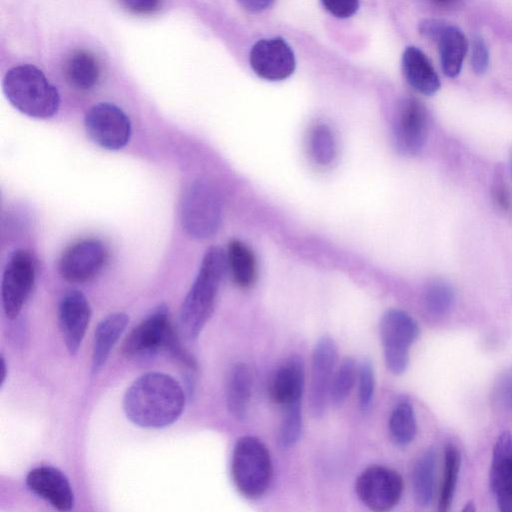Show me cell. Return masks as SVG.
<instances>
[{
    "label": "cell",
    "instance_id": "6da1fadb",
    "mask_svg": "<svg viewBox=\"0 0 512 512\" xmlns=\"http://www.w3.org/2000/svg\"><path fill=\"white\" fill-rule=\"evenodd\" d=\"M185 394L171 376L149 372L138 377L127 389L123 409L127 418L143 428H162L182 414Z\"/></svg>",
    "mask_w": 512,
    "mask_h": 512
},
{
    "label": "cell",
    "instance_id": "7a4b0ae2",
    "mask_svg": "<svg viewBox=\"0 0 512 512\" xmlns=\"http://www.w3.org/2000/svg\"><path fill=\"white\" fill-rule=\"evenodd\" d=\"M226 268L224 251L217 246L209 248L180 309V327L189 339L198 337L209 321Z\"/></svg>",
    "mask_w": 512,
    "mask_h": 512
},
{
    "label": "cell",
    "instance_id": "3957f363",
    "mask_svg": "<svg viewBox=\"0 0 512 512\" xmlns=\"http://www.w3.org/2000/svg\"><path fill=\"white\" fill-rule=\"evenodd\" d=\"M2 88L10 104L29 117L48 119L58 112L60 96L57 88L33 65L23 64L9 69Z\"/></svg>",
    "mask_w": 512,
    "mask_h": 512
},
{
    "label": "cell",
    "instance_id": "277c9868",
    "mask_svg": "<svg viewBox=\"0 0 512 512\" xmlns=\"http://www.w3.org/2000/svg\"><path fill=\"white\" fill-rule=\"evenodd\" d=\"M161 351L195 371V360L182 348L165 305L157 307L143 319L122 344L123 354L131 359L150 357Z\"/></svg>",
    "mask_w": 512,
    "mask_h": 512
},
{
    "label": "cell",
    "instance_id": "5b68a950",
    "mask_svg": "<svg viewBox=\"0 0 512 512\" xmlns=\"http://www.w3.org/2000/svg\"><path fill=\"white\" fill-rule=\"evenodd\" d=\"M272 461L266 445L254 436H243L235 444L231 474L237 490L246 498H260L272 478Z\"/></svg>",
    "mask_w": 512,
    "mask_h": 512
},
{
    "label": "cell",
    "instance_id": "8992f818",
    "mask_svg": "<svg viewBox=\"0 0 512 512\" xmlns=\"http://www.w3.org/2000/svg\"><path fill=\"white\" fill-rule=\"evenodd\" d=\"M183 230L194 239L212 236L222 219V202L215 188L206 181L193 182L184 192L179 208Z\"/></svg>",
    "mask_w": 512,
    "mask_h": 512
},
{
    "label": "cell",
    "instance_id": "52a82bcc",
    "mask_svg": "<svg viewBox=\"0 0 512 512\" xmlns=\"http://www.w3.org/2000/svg\"><path fill=\"white\" fill-rule=\"evenodd\" d=\"M419 335L417 322L405 311L389 309L380 320V337L387 369L400 375L408 367L409 350Z\"/></svg>",
    "mask_w": 512,
    "mask_h": 512
},
{
    "label": "cell",
    "instance_id": "ba28073f",
    "mask_svg": "<svg viewBox=\"0 0 512 512\" xmlns=\"http://www.w3.org/2000/svg\"><path fill=\"white\" fill-rule=\"evenodd\" d=\"M36 277V261L25 249L9 256L1 282L2 305L9 319H16L28 300Z\"/></svg>",
    "mask_w": 512,
    "mask_h": 512
},
{
    "label": "cell",
    "instance_id": "9c48e42d",
    "mask_svg": "<svg viewBox=\"0 0 512 512\" xmlns=\"http://www.w3.org/2000/svg\"><path fill=\"white\" fill-rule=\"evenodd\" d=\"M86 132L98 146L111 151L124 148L131 138L129 117L117 105L100 102L93 105L84 118Z\"/></svg>",
    "mask_w": 512,
    "mask_h": 512
},
{
    "label": "cell",
    "instance_id": "30bf717a",
    "mask_svg": "<svg viewBox=\"0 0 512 512\" xmlns=\"http://www.w3.org/2000/svg\"><path fill=\"white\" fill-rule=\"evenodd\" d=\"M401 475L388 467L373 465L357 478L355 492L370 510L384 512L394 508L403 493Z\"/></svg>",
    "mask_w": 512,
    "mask_h": 512
},
{
    "label": "cell",
    "instance_id": "8fae6325",
    "mask_svg": "<svg viewBox=\"0 0 512 512\" xmlns=\"http://www.w3.org/2000/svg\"><path fill=\"white\" fill-rule=\"evenodd\" d=\"M336 362L337 346L334 340L327 335L321 336L312 353L309 385V407L316 418L325 413Z\"/></svg>",
    "mask_w": 512,
    "mask_h": 512
},
{
    "label": "cell",
    "instance_id": "7c38bea8",
    "mask_svg": "<svg viewBox=\"0 0 512 512\" xmlns=\"http://www.w3.org/2000/svg\"><path fill=\"white\" fill-rule=\"evenodd\" d=\"M393 135L397 149L403 154L415 155L423 148L428 135V113L418 99L406 97L400 101Z\"/></svg>",
    "mask_w": 512,
    "mask_h": 512
},
{
    "label": "cell",
    "instance_id": "4fadbf2b",
    "mask_svg": "<svg viewBox=\"0 0 512 512\" xmlns=\"http://www.w3.org/2000/svg\"><path fill=\"white\" fill-rule=\"evenodd\" d=\"M107 260V250L98 239H84L71 245L59 261V273L67 281L84 283L96 277Z\"/></svg>",
    "mask_w": 512,
    "mask_h": 512
},
{
    "label": "cell",
    "instance_id": "5bb4252c",
    "mask_svg": "<svg viewBox=\"0 0 512 512\" xmlns=\"http://www.w3.org/2000/svg\"><path fill=\"white\" fill-rule=\"evenodd\" d=\"M250 65L260 78L280 81L294 72L296 63L288 43L281 37H274L261 39L253 45Z\"/></svg>",
    "mask_w": 512,
    "mask_h": 512
},
{
    "label": "cell",
    "instance_id": "9a60e30c",
    "mask_svg": "<svg viewBox=\"0 0 512 512\" xmlns=\"http://www.w3.org/2000/svg\"><path fill=\"white\" fill-rule=\"evenodd\" d=\"M91 318V307L85 295L78 290L66 292L58 308V319L64 343L70 354L81 346Z\"/></svg>",
    "mask_w": 512,
    "mask_h": 512
},
{
    "label": "cell",
    "instance_id": "2e32d148",
    "mask_svg": "<svg viewBox=\"0 0 512 512\" xmlns=\"http://www.w3.org/2000/svg\"><path fill=\"white\" fill-rule=\"evenodd\" d=\"M28 489L50 503L59 511H69L74 506V493L67 477L57 468L40 466L26 477Z\"/></svg>",
    "mask_w": 512,
    "mask_h": 512
},
{
    "label": "cell",
    "instance_id": "e0dca14e",
    "mask_svg": "<svg viewBox=\"0 0 512 512\" xmlns=\"http://www.w3.org/2000/svg\"><path fill=\"white\" fill-rule=\"evenodd\" d=\"M490 486L499 509L512 512V435L508 431L499 435L493 447Z\"/></svg>",
    "mask_w": 512,
    "mask_h": 512
},
{
    "label": "cell",
    "instance_id": "ac0fdd59",
    "mask_svg": "<svg viewBox=\"0 0 512 512\" xmlns=\"http://www.w3.org/2000/svg\"><path fill=\"white\" fill-rule=\"evenodd\" d=\"M304 386V362L300 356L293 355L276 370L270 384V397L282 407L301 402Z\"/></svg>",
    "mask_w": 512,
    "mask_h": 512
},
{
    "label": "cell",
    "instance_id": "d6986e66",
    "mask_svg": "<svg viewBox=\"0 0 512 512\" xmlns=\"http://www.w3.org/2000/svg\"><path fill=\"white\" fill-rule=\"evenodd\" d=\"M402 70L409 85L421 94L433 95L440 89L437 72L419 48L406 47L402 56Z\"/></svg>",
    "mask_w": 512,
    "mask_h": 512
},
{
    "label": "cell",
    "instance_id": "ffe728a7",
    "mask_svg": "<svg viewBox=\"0 0 512 512\" xmlns=\"http://www.w3.org/2000/svg\"><path fill=\"white\" fill-rule=\"evenodd\" d=\"M129 321L127 314L116 312L102 319L96 327L92 351V372L97 373L105 364L116 342Z\"/></svg>",
    "mask_w": 512,
    "mask_h": 512
},
{
    "label": "cell",
    "instance_id": "44dd1931",
    "mask_svg": "<svg viewBox=\"0 0 512 512\" xmlns=\"http://www.w3.org/2000/svg\"><path fill=\"white\" fill-rule=\"evenodd\" d=\"M252 393V374L248 365L235 363L228 374L226 384V404L230 414L236 419L247 415Z\"/></svg>",
    "mask_w": 512,
    "mask_h": 512
},
{
    "label": "cell",
    "instance_id": "7402d4cb",
    "mask_svg": "<svg viewBox=\"0 0 512 512\" xmlns=\"http://www.w3.org/2000/svg\"><path fill=\"white\" fill-rule=\"evenodd\" d=\"M436 43L443 73L450 78L457 77L468 49L464 33L458 27L446 24Z\"/></svg>",
    "mask_w": 512,
    "mask_h": 512
},
{
    "label": "cell",
    "instance_id": "603a6c76",
    "mask_svg": "<svg viewBox=\"0 0 512 512\" xmlns=\"http://www.w3.org/2000/svg\"><path fill=\"white\" fill-rule=\"evenodd\" d=\"M227 268L236 285L249 288L257 279V261L253 251L240 240H231L226 254Z\"/></svg>",
    "mask_w": 512,
    "mask_h": 512
},
{
    "label": "cell",
    "instance_id": "cb8c5ba5",
    "mask_svg": "<svg viewBox=\"0 0 512 512\" xmlns=\"http://www.w3.org/2000/svg\"><path fill=\"white\" fill-rule=\"evenodd\" d=\"M437 455L426 450L416 461L412 472V488L419 506H429L435 494Z\"/></svg>",
    "mask_w": 512,
    "mask_h": 512
},
{
    "label": "cell",
    "instance_id": "d4e9b609",
    "mask_svg": "<svg viewBox=\"0 0 512 512\" xmlns=\"http://www.w3.org/2000/svg\"><path fill=\"white\" fill-rule=\"evenodd\" d=\"M64 71L69 85L78 90L93 88L100 75L97 61L87 51L73 53L67 60Z\"/></svg>",
    "mask_w": 512,
    "mask_h": 512
},
{
    "label": "cell",
    "instance_id": "484cf974",
    "mask_svg": "<svg viewBox=\"0 0 512 512\" xmlns=\"http://www.w3.org/2000/svg\"><path fill=\"white\" fill-rule=\"evenodd\" d=\"M308 152L315 164L328 167L338 154L336 137L332 129L324 123L314 125L308 135Z\"/></svg>",
    "mask_w": 512,
    "mask_h": 512
},
{
    "label": "cell",
    "instance_id": "4316f807",
    "mask_svg": "<svg viewBox=\"0 0 512 512\" xmlns=\"http://www.w3.org/2000/svg\"><path fill=\"white\" fill-rule=\"evenodd\" d=\"M389 432L398 446H407L414 440L417 422L413 406L408 399H401L394 406L389 418Z\"/></svg>",
    "mask_w": 512,
    "mask_h": 512
},
{
    "label": "cell",
    "instance_id": "83f0119b",
    "mask_svg": "<svg viewBox=\"0 0 512 512\" xmlns=\"http://www.w3.org/2000/svg\"><path fill=\"white\" fill-rule=\"evenodd\" d=\"M461 466V455L458 448L448 444L444 451L443 478L439 492L438 509H450Z\"/></svg>",
    "mask_w": 512,
    "mask_h": 512
},
{
    "label": "cell",
    "instance_id": "f1b7e54d",
    "mask_svg": "<svg viewBox=\"0 0 512 512\" xmlns=\"http://www.w3.org/2000/svg\"><path fill=\"white\" fill-rule=\"evenodd\" d=\"M358 368L352 358H345L334 372L330 399L335 405L343 404L357 379Z\"/></svg>",
    "mask_w": 512,
    "mask_h": 512
},
{
    "label": "cell",
    "instance_id": "f546056e",
    "mask_svg": "<svg viewBox=\"0 0 512 512\" xmlns=\"http://www.w3.org/2000/svg\"><path fill=\"white\" fill-rule=\"evenodd\" d=\"M283 410L278 439L281 447L289 448L296 444L301 436L303 426L301 402L285 406Z\"/></svg>",
    "mask_w": 512,
    "mask_h": 512
},
{
    "label": "cell",
    "instance_id": "4dcf8cb0",
    "mask_svg": "<svg viewBox=\"0 0 512 512\" xmlns=\"http://www.w3.org/2000/svg\"><path fill=\"white\" fill-rule=\"evenodd\" d=\"M454 300L452 288L444 282H433L425 291L424 305L433 316H441L448 312Z\"/></svg>",
    "mask_w": 512,
    "mask_h": 512
},
{
    "label": "cell",
    "instance_id": "1f68e13d",
    "mask_svg": "<svg viewBox=\"0 0 512 512\" xmlns=\"http://www.w3.org/2000/svg\"><path fill=\"white\" fill-rule=\"evenodd\" d=\"M357 380L359 405L366 410L371 405L375 389L374 369L369 360L363 361L358 367Z\"/></svg>",
    "mask_w": 512,
    "mask_h": 512
},
{
    "label": "cell",
    "instance_id": "d6a6232c",
    "mask_svg": "<svg viewBox=\"0 0 512 512\" xmlns=\"http://www.w3.org/2000/svg\"><path fill=\"white\" fill-rule=\"evenodd\" d=\"M471 66L477 75L484 74L489 66V49L480 35H474L472 39Z\"/></svg>",
    "mask_w": 512,
    "mask_h": 512
},
{
    "label": "cell",
    "instance_id": "836d02e7",
    "mask_svg": "<svg viewBox=\"0 0 512 512\" xmlns=\"http://www.w3.org/2000/svg\"><path fill=\"white\" fill-rule=\"evenodd\" d=\"M494 394L497 406L505 412L512 413V371L500 378Z\"/></svg>",
    "mask_w": 512,
    "mask_h": 512
},
{
    "label": "cell",
    "instance_id": "e575fe53",
    "mask_svg": "<svg viewBox=\"0 0 512 512\" xmlns=\"http://www.w3.org/2000/svg\"><path fill=\"white\" fill-rule=\"evenodd\" d=\"M323 6L338 18L352 16L359 7V0H321Z\"/></svg>",
    "mask_w": 512,
    "mask_h": 512
},
{
    "label": "cell",
    "instance_id": "d590c367",
    "mask_svg": "<svg viewBox=\"0 0 512 512\" xmlns=\"http://www.w3.org/2000/svg\"><path fill=\"white\" fill-rule=\"evenodd\" d=\"M446 24L438 19H425L419 24V32L424 37L436 42Z\"/></svg>",
    "mask_w": 512,
    "mask_h": 512
},
{
    "label": "cell",
    "instance_id": "8d00e7d4",
    "mask_svg": "<svg viewBox=\"0 0 512 512\" xmlns=\"http://www.w3.org/2000/svg\"><path fill=\"white\" fill-rule=\"evenodd\" d=\"M124 6L132 12L146 14L156 10L160 0H121Z\"/></svg>",
    "mask_w": 512,
    "mask_h": 512
},
{
    "label": "cell",
    "instance_id": "74e56055",
    "mask_svg": "<svg viewBox=\"0 0 512 512\" xmlns=\"http://www.w3.org/2000/svg\"><path fill=\"white\" fill-rule=\"evenodd\" d=\"M493 195L495 202L502 210L510 211L512 209L511 194L502 183L496 185Z\"/></svg>",
    "mask_w": 512,
    "mask_h": 512
},
{
    "label": "cell",
    "instance_id": "f35d334b",
    "mask_svg": "<svg viewBox=\"0 0 512 512\" xmlns=\"http://www.w3.org/2000/svg\"><path fill=\"white\" fill-rule=\"evenodd\" d=\"M275 0H238L247 11L257 13L271 7Z\"/></svg>",
    "mask_w": 512,
    "mask_h": 512
},
{
    "label": "cell",
    "instance_id": "ab89813d",
    "mask_svg": "<svg viewBox=\"0 0 512 512\" xmlns=\"http://www.w3.org/2000/svg\"><path fill=\"white\" fill-rule=\"evenodd\" d=\"M1 368H2V373H1V384H2L5 380L6 370H7L5 359L3 358V356L1 357Z\"/></svg>",
    "mask_w": 512,
    "mask_h": 512
},
{
    "label": "cell",
    "instance_id": "60d3db41",
    "mask_svg": "<svg viewBox=\"0 0 512 512\" xmlns=\"http://www.w3.org/2000/svg\"><path fill=\"white\" fill-rule=\"evenodd\" d=\"M463 510L464 511H470V512L475 510V508L473 506V503L470 502V503L466 504V506L463 508Z\"/></svg>",
    "mask_w": 512,
    "mask_h": 512
},
{
    "label": "cell",
    "instance_id": "b9f144b4",
    "mask_svg": "<svg viewBox=\"0 0 512 512\" xmlns=\"http://www.w3.org/2000/svg\"><path fill=\"white\" fill-rule=\"evenodd\" d=\"M439 1H447V0H439Z\"/></svg>",
    "mask_w": 512,
    "mask_h": 512
}]
</instances>
